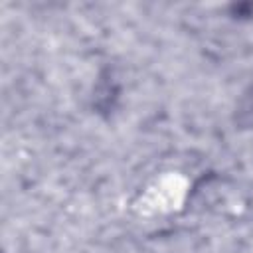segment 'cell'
<instances>
[{"label": "cell", "mask_w": 253, "mask_h": 253, "mask_svg": "<svg viewBox=\"0 0 253 253\" xmlns=\"http://www.w3.org/2000/svg\"><path fill=\"white\" fill-rule=\"evenodd\" d=\"M184 194H186L184 178L166 174L144 190V194L140 196L138 208L144 213H166L182 204Z\"/></svg>", "instance_id": "6da1fadb"}]
</instances>
